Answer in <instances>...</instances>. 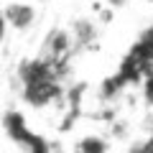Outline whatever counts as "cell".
Masks as SVG:
<instances>
[{"instance_id":"cell-1","label":"cell","mask_w":153,"mask_h":153,"mask_svg":"<svg viewBox=\"0 0 153 153\" xmlns=\"http://www.w3.org/2000/svg\"><path fill=\"white\" fill-rule=\"evenodd\" d=\"M0 123H3V130L10 138V143H16L23 153H54L51 143L28 125L26 115L21 110H5Z\"/></svg>"},{"instance_id":"cell-2","label":"cell","mask_w":153,"mask_h":153,"mask_svg":"<svg viewBox=\"0 0 153 153\" xmlns=\"http://www.w3.org/2000/svg\"><path fill=\"white\" fill-rule=\"evenodd\" d=\"M21 89V100L33 110H44L51 105L61 102L66 97V87L59 79H46V82H33V84H23Z\"/></svg>"},{"instance_id":"cell-3","label":"cell","mask_w":153,"mask_h":153,"mask_svg":"<svg viewBox=\"0 0 153 153\" xmlns=\"http://www.w3.org/2000/svg\"><path fill=\"white\" fill-rule=\"evenodd\" d=\"M71 54H74V44H71V33L69 28H51L44 36V44L38 56L54 64H69Z\"/></svg>"},{"instance_id":"cell-5","label":"cell","mask_w":153,"mask_h":153,"mask_svg":"<svg viewBox=\"0 0 153 153\" xmlns=\"http://www.w3.org/2000/svg\"><path fill=\"white\" fill-rule=\"evenodd\" d=\"M69 33H71L74 51H79V49H87V46L94 44V38H97V26H94V21H89V18H76V21L69 26Z\"/></svg>"},{"instance_id":"cell-6","label":"cell","mask_w":153,"mask_h":153,"mask_svg":"<svg viewBox=\"0 0 153 153\" xmlns=\"http://www.w3.org/2000/svg\"><path fill=\"white\" fill-rule=\"evenodd\" d=\"M71 153H110V140L100 133H84L71 143Z\"/></svg>"},{"instance_id":"cell-8","label":"cell","mask_w":153,"mask_h":153,"mask_svg":"<svg viewBox=\"0 0 153 153\" xmlns=\"http://www.w3.org/2000/svg\"><path fill=\"white\" fill-rule=\"evenodd\" d=\"M5 36H8V21H5V16H3V10H0V44L5 41Z\"/></svg>"},{"instance_id":"cell-4","label":"cell","mask_w":153,"mask_h":153,"mask_svg":"<svg viewBox=\"0 0 153 153\" xmlns=\"http://www.w3.org/2000/svg\"><path fill=\"white\" fill-rule=\"evenodd\" d=\"M3 16L8 21V28L10 31H31L36 26V18H38V10L31 0H13L3 8Z\"/></svg>"},{"instance_id":"cell-9","label":"cell","mask_w":153,"mask_h":153,"mask_svg":"<svg viewBox=\"0 0 153 153\" xmlns=\"http://www.w3.org/2000/svg\"><path fill=\"white\" fill-rule=\"evenodd\" d=\"M31 3H49V0H31Z\"/></svg>"},{"instance_id":"cell-7","label":"cell","mask_w":153,"mask_h":153,"mask_svg":"<svg viewBox=\"0 0 153 153\" xmlns=\"http://www.w3.org/2000/svg\"><path fill=\"white\" fill-rule=\"evenodd\" d=\"M140 94H143V102L153 110V69L140 79Z\"/></svg>"}]
</instances>
